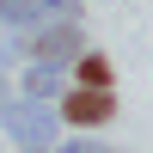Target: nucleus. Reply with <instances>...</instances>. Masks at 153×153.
Returning <instances> with one entry per match:
<instances>
[{
	"instance_id": "f257e3e1",
	"label": "nucleus",
	"mask_w": 153,
	"mask_h": 153,
	"mask_svg": "<svg viewBox=\"0 0 153 153\" xmlns=\"http://www.w3.org/2000/svg\"><path fill=\"white\" fill-rule=\"evenodd\" d=\"M55 117L68 129H104V123H117V92L110 86H68L55 98Z\"/></svg>"
},
{
	"instance_id": "f03ea898",
	"label": "nucleus",
	"mask_w": 153,
	"mask_h": 153,
	"mask_svg": "<svg viewBox=\"0 0 153 153\" xmlns=\"http://www.w3.org/2000/svg\"><path fill=\"white\" fill-rule=\"evenodd\" d=\"M19 49L37 61V68H61V61H74L86 49V31H80V25H25Z\"/></svg>"
},
{
	"instance_id": "7ed1b4c3",
	"label": "nucleus",
	"mask_w": 153,
	"mask_h": 153,
	"mask_svg": "<svg viewBox=\"0 0 153 153\" xmlns=\"http://www.w3.org/2000/svg\"><path fill=\"white\" fill-rule=\"evenodd\" d=\"M0 117H6L12 141H19L25 153H49V147H55V129H61V117H55L49 104H37V98H25V104H6Z\"/></svg>"
},
{
	"instance_id": "20e7f679",
	"label": "nucleus",
	"mask_w": 153,
	"mask_h": 153,
	"mask_svg": "<svg viewBox=\"0 0 153 153\" xmlns=\"http://www.w3.org/2000/svg\"><path fill=\"white\" fill-rule=\"evenodd\" d=\"M74 86H117V68H110V55H98V49H80V55H74Z\"/></svg>"
},
{
	"instance_id": "39448f33",
	"label": "nucleus",
	"mask_w": 153,
	"mask_h": 153,
	"mask_svg": "<svg viewBox=\"0 0 153 153\" xmlns=\"http://www.w3.org/2000/svg\"><path fill=\"white\" fill-rule=\"evenodd\" d=\"M19 92H25V98H37V104H49V98H61L68 86H61V74H55V68H37V61H31V74L19 80Z\"/></svg>"
},
{
	"instance_id": "423d86ee",
	"label": "nucleus",
	"mask_w": 153,
	"mask_h": 153,
	"mask_svg": "<svg viewBox=\"0 0 153 153\" xmlns=\"http://www.w3.org/2000/svg\"><path fill=\"white\" fill-rule=\"evenodd\" d=\"M0 19L6 25H37L43 19V0H0Z\"/></svg>"
},
{
	"instance_id": "0eeeda50",
	"label": "nucleus",
	"mask_w": 153,
	"mask_h": 153,
	"mask_svg": "<svg viewBox=\"0 0 153 153\" xmlns=\"http://www.w3.org/2000/svg\"><path fill=\"white\" fill-rule=\"evenodd\" d=\"M61 153H104V147H92V141H68Z\"/></svg>"
},
{
	"instance_id": "6e6552de",
	"label": "nucleus",
	"mask_w": 153,
	"mask_h": 153,
	"mask_svg": "<svg viewBox=\"0 0 153 153\" xmlns=\"http://www.w3.org/2000/svg\"><path fill=\"white\" fill-rule=\"evenodd\" d=\"M6 104H12V92H6V80H0V110H6Z\"/></svg>"
}]
</instances>
